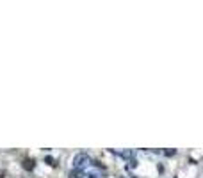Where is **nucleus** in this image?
<instances>
[{
	"label": "nucleus",
	"instance_id": "1",
	"mask_svg": "<svg viewBox=\"0 0 203 178\" xmlns=\"http://www.w3.org/2000/svg\"><path fill=\"white\" fill-rule=\"evenodd\" d=\"M89 164H91V159H89L87 153H78V155L73 159V166H75V169H78V171H84Z\"/></svg>",
	"mask_w": 203,
	"mask_h": 178
},
{
	"label": "nucleus",
	"instance_id": "2",
	"mask_svg": "<svg viewBox=\"0 0 203 178\" xmlns=\"http://www.w3.org/2000/svg\"><path fill=\"white\" fill-rule=\"evenodd\" d=\"M132 155H134L132 152H123V153H121V157H125V159H130Z\"/></svg>",
	"mask_w": 203,
	"mask_h": 178
}]
</instances>
